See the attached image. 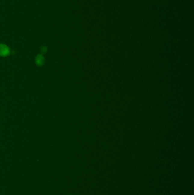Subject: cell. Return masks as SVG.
<instances>
[{"label": "cell", "mask_w": 194, "mask_h": 195, "mask_svg": "<svg viewBox=\"0 0 194 195\" xmlns=\"http://www.w3.org/2000/svg\"><path fill=\"white\" fill-rule=\"evenodd\" d=\"M10 52L9 48L4 44H0V55L5 57L8 55Z\"/></svg>", "instance_id": "1"}, {"label": "cell", "mask_w": 194, "mask_h": 195, "mask_svg": "<svg viewBox=\"0 0 194 195\" xmlns=\"http://www.w3.org/2000/svg\"><path fill=\"white\" fill-rule=\"evenodd\" d=\"M37 63L39 64H42V62H43V58L42 55H38L37 57Z\"/></svg>", "instance_id": "2"}]
</instances>
